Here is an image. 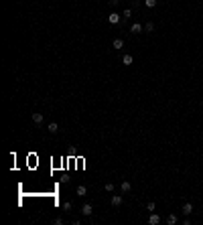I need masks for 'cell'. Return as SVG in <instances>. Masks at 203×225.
<instances>
[{
	"label": "cell",
	"instance_id": "cell-1",
	"mask_svg": "<svg viewBox=\"0 0 203 225\" xmlns=\"http://www.w3.org/2000/svg\"><path fill=\"white\" fill-rule=\"evenodd\" d=\"M148 223H150V225H158V223H160V215L152 211V213H150V217H148Z\"/></svg>",
	"mask_w": 203,
	"mask_h": 225
},
{
	"label": "cell",
	"instance_id": "cell-2",
	"mask_svg": "<svg viewBox=\"0 0 203 225\" xmlns=\"http://www.w3.org/2000/svg\"><path fill=\"white\" fill-rule=\"evenodd\" d=\"M108 21H110V24H118L120 23V14H118V12H110Z\"/></svg>",
	"mask_w": 203,
	"mask_h": 225
},
{
	"label": "cell",
	"instance_id": "cell-3",
	"mask_svg": "<svg viewBox=\"0 0 203 225\" xmlns=\"http://www.w3.org/2000/svg\"><path fill=\"white\" fill-rule=\"evenodd\" d=\"M81 213H83V215H88V217H90V215L93 213V207H91L90 203H85V205L81 207Z\"/></svg>",
	"mask_w": 203,
	"mask_h": 225
},
{
	"label": "cell",
	"instance_id": "cell-4",
	"mask_svg": "<svg viewBox=\"0 0 203 225\" xmlns=\"http://www.w3.org/2000/svg\"><path fill=\"white\" fill-rule=\"evenodd\" d=\"M88 195V187L85 185H79L77 187V197H85Z\"/></svg>",
	"mask_w": 203,
	"mask_h": 225
},
{
	"label": "cell",
	"instance_id": "cell-5",
	"mask_svg": "<svg viewBox=\"0 0 203 225\" xmlns=\"http://www.w3.org/2000/svg\"><path fill=\"white\" fill-rule=\"evenodd\" d=\"M122 205V197L120 195H114L112 197V207H120Z\"/></svg>",
	"mask_w": 203,
	"mask_h": 225
},
{
	"label": "cell",
	"instance_id": "cell-6",
	"mask_svg": "<svg viewBox=\"0 0 203 225\" xmlns=\"http://www.w3.org/2000/svg\"><path fill=\"white\" fill-rule=\"evenodd\" d=\"M33 122H35V124H43V114L35 112L33 114Z\"/></svg>",
	"mask_w": 203,
	"mask_h": 225
},
{
	"label": "cell",
	"instance_id": "cell-7",
	"mask_svg": "<svg viewBox=\"0 0 203 225\" xmlns=\"http://www.w3.org/2000/svg\"><path fill=\"white\" fill-rule=\"evenodd\" d=\"M183 213H185V215H191L193 213V205H191V203H185V205H183Z\"/></svg>",
	"mask_w": 203,
	"mask_h": 225
},
{
	"label": "cell",
	"instance_id": "cell-8",
	"mask_svg": "<svg viewBox=\"0 0 203 225\" xmlns=\"http://www.w3.org/2000/svg\"><path fill=\"white\" fill-rule=\"evenodd\" d=\"M47 130H49V132H51V134H57V132H59V126H57L55 122H51V124L47 126Z\"/></svg>",
	"mask_w": 203,
	"mask_h": 225
},
{
	"label": "cell",
	"instance_id": "cell-9",
	"mask_svg": "<svg viewBox=\"0 0 203 225\" xmlns=\"http://www.w3.org/2000/svg\"><path fill=\"white\" fill-rule=\"evenodd\" d=\"M112 47H114V49H122V47H124V41H122V39H114Z\"/></svg>",
	"mask_w": 203,
	"mask_h": 225
},
{
	"label": "cell",
	"instance_id": "cell-10",
	"mask_svg": "<svg viewBox=\"0 0 203 225\" xmlns=\"http://www.w3.org/2000/svg\"><path fill=\"white\" fill-rule=\"evenodd\" d=\"M130 31H132V33H134V34L142 33V24H138V23H136V24H132V29H130Z\"/></svg>",
	"mask_w": 203,
	"mask_h": 225
},
{
	"label": "cell",
	"instance_id": "cell-11",
	"mask_svg": "<svg viewBox=\"0 0 203 225\" xmlns=\"http://www.w3.org/2000/svg\"><path fill=\"white\" fill-rule=\"evenodd\" d=\"M132 61H134L132 55H124V57H122V63H124V65H132Z\"/></svg>",
	"mask_w": 203,
	"mask_h": 225
},
{
	"label": "cell",
	"instance_id": "cell-12",
	"mask_svg": "<svg viewBox=\"0 0 203 225\" xmlns=\"http://www.w3.org/2000/svg\"><path fill=\"white\" fill-rule=\"evenodd\" d=\"M167 223H169V225H175V223H177V215L171 213L169 217H167Z\"/></svg>",
	"mask_w": 203,
	"mask_h": 225
},
{
	"label": "cell",
	"instance_id": "cell-13",
	"mask_svg": "<svg viewBox=\"0 0 203 225\" xmlns=\"http://www.w3.org/2000/svg\"><path fill=\"white\" fill-rule=\"evenodd\" d=\"M120 189H122V191H124V193H128V191H130V189H132V185H130V182H128V180H124V182H122V187H120Z\"/></svg>",
	"mask_w": 203,
	"mask_h": 225
},
{
	"label": "cell",
	"instance_id": "cell-14",
	"mask_svg": "<svg viewBox=\"0 0 203 225\" xmlns=\"http://www.w3.org/2000/svg\"><path fill=\"white\" fill-rule=\"evenodd\" d=\"M144 31H146V33H152V31H154V23H146L144 24Z\"/></svg>",
	"mask_w": 203,
	"mask_h": 225
},
{
	"label": "cell",
	"instance_id": "cell-15",
	"mask_svg": "<svg viewBox=\"0 0 203 225\" xmlns=\"http://www.w3.org/2000/svg\"><path fill=\"white\" fill-rule=\"evenodd\" d=\"M144 4H146L148 8H154L157 6V0H144Z\"/></svg>",
	"mask_w": 203,
	"mask_h": 225
},
{
	"label": "cell",
	"instance_id": "cell-16",
	"mask_svg": "<svg viewBox=\"0 0 203 225\" xmlns=\"http://www.w3.org/2000/svg\"><path fill=\"white\" fill-rule=\"evenodd\" d=\"M104 189H106L108 193H112L114 191V185H112V182H106V185H104Z\"/></svg>",
	"mask_w": 203,
	"mask_h": 225
},
{
	"label": "cell",
	"instance_id": "cell-17",
	"mask_svg": "<svg viewBox=\"0 0 203 225\" xmlns=\"http://www.w3.org/2000/svg\"><path fill=\"white\" fill-rule=\"evenodd\" d=\"M122 16H126V18H130V16H132V8H126V10H124V14H122Z\"/></svg>",
	"mask_w": 203,
	"mask_h": 225
},
{
	"label": "cell",
	"instance_id": "cell-18",
	"mask_svg": "<svg viewBox=\"0 0 203 225\" xmlns=\"http://www.w3.org/2000/svg\"><path fill=\"white\" fill-rule=\"evenodd\" d=\"M146 209H148V211H154V209H157V205H154V203L150 201V203H148V205H146Z\"/></svg>",
	"mask_w": 203,
	"mask_h": 225
},
{
	"label": "cell",
	"instance_id": "cell-19",
	"mask_svg": "<svg viewBox=\"0 0 203 225\" xmlns=\"http://www.w3.org/2000/svg\"><path fill=\"white\" fill-rule=\"evenodd\" d=\"M63 209H65V211H71V203L65 201V203H63Z\"/></svg>",
	"mask_w": 203,
	"mask_h": 225
},
{
	"label": "cell",
	"instance_id": "cell-20",
	"mask_svg": "<svg viewBox=\"0 0 203 225\" xmlns=\"http://www.w3.org/2000/svg\"><path fill=\"white\" fill-rule=\"evenodd\" d=\"M138 6H140V0H134V2H132V10H134V8H138Z\"/></svg>",
	"mask_w": 203,
	"mask_h": 225
},
{
	"label": "cell",
	"instance_id": "cell-21",
	"mask_svg": "<svg viewBox=\"0 0 203 225\" xmlns=\"http://www.w3.org/2000/svg\"><path fill=\"white\" fill-rule=\"evenodd\" d=\"M118 2H120V0H110V4H112V6H116Z\"/></svg>",
	"mask_w": 203,
	"mask_h": 225
},
{
	"label": "cell",
	"instance_id": "cell-22",
	"mask_svg": "<svg viewBox=\"0 0 203 225\" xmlns=\"http://www.w3.org/2000/svg\"><path fill=\"white\" fill-rule=\"evenodd\" d=\"M93 2H96V0H93Z\"/></svg>",
	"mask_w": 203,
	"mask_h": 225
}]
</instances>
